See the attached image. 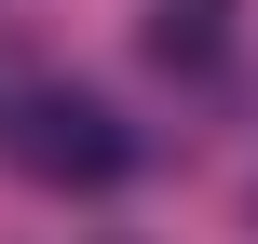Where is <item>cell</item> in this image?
Wrapping results in <instances>:
<instances>
[{"label":"cell","instance_id":"1","mask_svg":"<svg viewBox=\"0 0 258 244\" xmlns=\"http://www.w3.org/2000/svg\"><path fill=\"white\" fill-rule=\"evenodd\" d=\"M14 177H41V190H122L136 177V122L109 109V95H82V82H41V95H14Z\"/></svg>","mask_w":258,"mask_h":244},{"label":"cell","instance_id":"2","mask_svg":"<svg viewBox=\"0 0 258 244\" xmlns=\"http://www.w3.org/2000/svg\"><path fill=\"white\" fill-rule=\"evenodd\" d=\"M231 14H245V0H150L136 41H150L163 82H218V68H231Z\"/></svg>","mask_w":258,"mask_h":244}]
</instances>
